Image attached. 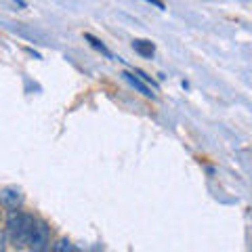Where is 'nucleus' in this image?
<instances>
[{"label":"nucleus","mask_w":252,"mask_h":252,"mask_svg":"<svg viewBox=\"0 0 252 252\" xmlns=\"http://www.w3.org/2000/svg\"><path fill=\"white\" fill-rule=\"evenodd\" d=\"M36 225V219L28 215V212L11 210V215L6 217V238L11 240V244L15 248H26L30 244V235L32 229Z\"/></svg>","instance_id":"nucleus-1"},{"label":"nucleus","mask_w":252,"mask_h":252,"mask_svg":"<svg viewBox=\"0 0 252 252\" xmlns=\"http://www.w3.org/2000/svg\"><path fill=\"white\" fill-rule=\"evenodd\" d=\"M51 244V229L44 220H36L34 229H32V235H30V244L28 248L30 250H36V252H42L49 248Z\"/></svg>","instance_id":"nucleus-2"},{"label":"nucleus","mask_w":252,"mask_h":252,"mask_svg":"<svg viewBox=\"0 0 252 252\" xmlns=\"http://www.w3.org/2000/svg\"><path fill=\"white\" fill-rule=\"evenodd\" d=\"M23 204V193L17 187H2L0 189V206L6 210H17Z\"/></svg>","instance_id":"nucleus-3"},{"label":"nucleus","mask_w":252,"mask_h":252,"mask_svg":"<svg viewBox=\"0 0 252 252\" xmlns=\"http://www.w3.org/2000/svg\"><path fill=\"white\" fill-rule=\"evenodd\" d=\"M122 76H124V80L128 82L130 86H135V89H137L141 94H143V97H147V99H156V94L152 93V89H149V86H147L143 80H139V78H137L135 74H130V72H124Z\"/></svg>","instance_id":"nucleus-4"},{"label":"nucleus","mask_w":252,"mask_h":252,"mask_svg":"<svg viewBox=\"0 0 252 252\" xmlns=\"http://www.w3.org/2000/svg\"><path fill=\"white\" fill-rule=\"evenodd\" d=\"M132 49H135L141 57H152V55L156 53V46L149 40H135L132 42Z\"/></svg>","instance_id":"nucleus-5"},{"label":"nucleus","mask_w":252,"mask_h":252,"mask_svg":"<svg viewBox=\"0 0 252 252\" xmlns=\"http://www.w3.org/2000/svg\"><path fill=\"white\" fill-rule=\"evenodd\" d=\"M84 38H86V40H89V42H91V46H94V49H97V51H101V53H103V55H105V57H109V59H112V53H109V51H107V49H105V46H103V44H101V42H99V40H97V38H94V36H91V34H86Z\"/></svg>","instance_id":"nucleus-6"},{"label":"nucleus","mask_w":252,"mask_h":252,"mask_svg":"<svg viewBox=\"0 0 252 252\" xmlns=\"http://www.w3.org/2000/svg\"><path fill=\"white\" fill-rule=\"evenodd\" d=\"M53 250H55V252H72V250H76V246H74L72 242H67V240H59V242L53 246Z\"/></svg>","instance_id":"nucleus-7"},{"label":"nucleus","mask_w":252,"mask_h":252,"mask_svg":"<svg viewBox=\"0 0 252 252\" xmlns=\"http://www.w3.org/2000/svg\"><path fill=\"white\" fill-rule=\"evenodd\" d=\"M4 244H6V235L0 233V250H4Z\"/></svg>","instance_id":"nucleus-8"}]
</instances>
